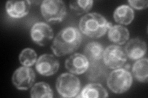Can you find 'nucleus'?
Instances as JSON below:
<instances>
[{"mask_svg":"<svg viewBox=\"0 0 148 98\" xmlns=\"http://www.w3.org/2000/svg\"><path fill=\"white\" fill-rule=\"evenodd\" d=\"M82 42V35L79 30L73 26H68L56 36L51 49L56 57H62L75 52Z\"/></svg>","mask_w":148,"mask_h":98,"instance_id":"f257e3e1","label":"nucleus"},{"mask_svg":"<svg viewBox=\"0 0 148 98\" xmlns=\"http://www.w3.org/2000/svg\"><path fill=\"white\" fill-rule=\"evenodd\" d=\"M112 26V23L97 12L87 14L82 17L79 23L80 31L92 38H99L104 36Z\"/></svg>","mask_w":148,"mask_h":98,"instance_id":"f03ea898","label":"nucleus"},{"mask_svg":"<svg viewBox=\"0 0 148 98\" xmlns=\"http://www.w3.org/2000/svg\"><path fill=\"white\" fill-rule=\"evenodd\" d=\"M133 77L128 70L116 69L111 72L107 78V85L116 94H122L128 91L132 85Z\"/></svg>","mask_w":148,"mask_h":98,"instance_id":"7ed1b4c3","label":"nucleus"},{"mask_svg":"<svg viewBox=\"0 0 148 98\" xmlns=\"http://www.w3.org/2000/svg\"><path fill=\"white\" fill-rule=\"evenodd\" d=\"M40 8L41 14L48 22H61L67 14L66 6L61 0H45Z\"/></svg>","mask_w":148,"mask_h":98,"instance_id":"20e7f679","label":"nucleus"},{"mask_svg":"<svg viewBox=\"0 0 148 98\" xmlns=\"http://www.w3.org/2000/svg\"><path fill=\"white\" fill-rule=\"evenodd\" d=\"M59 94L63 97H76L80 90L79 78L70 73L62 74L57 79L56 85Z\"/></svg>","mask_w":148,"mask_h":98,"instance_id":"39448f33","label":"nucleus"},{"mask_svg":"<svg viewBox=\"0 0 148 98\" xmlns=\"http://www.w3.org/2000/svg\"><path fill=\"white\" fill-rule=\"evenodd\" d=\"M127 56L124 49L115 45L106 47L103 53V62L108 68L112 69L121 68L127 61Z\"/></svg>","mask_w":148,"mask_h":98,"instance_id":"423d86ee","label":"nucleus"},{"mask_svg":"<svg viewBox=\"0 0 148 98\" xmlns=\"http://www.w3.org/2000/svg\"><path fill=\"white\" fill-rule=\"evenodd\" d=\"M35 77L34 70L24 66L17 68L14 72L12 82L17 90H27L33 86Z\"/></svg>","mask_w":148,"mask_h":98,"instance_id":"0eeeda50","label":"nucleus"},{"mask_svg":"<svg viewBox=\"0 0 148 98\" xmlns=\"http://www.w3.org/2000/svg\"><path fill=\"white\" fill-rule=\"evenodd\" d=\"M31 38L34 43L40 46H45L54 37L51 26L45 22H37L32 26L30 30Z\"/></svg>","mask_w":148,"mask_h":98,"instance_id":"6e6552de","label":"nucleus"},{"mask_svg":"<svg viewBox=\"0 0 148 98\" xmlns=\"http://www.w3.org/2000/svg\"><path fill=\"white\" fill-rule=\"evenodd\" d=\"M59 62L53 55L45 53L37 59L35 68L37 72L44 76H51L56 73L59 68Z\"/></svg>","mask_w":148,"mask_h":98,"instance_id":"1a4fd4ad","label":"nucleus"},{"mask_svg":"<svg viewBox=\"0 0 148 98\" xmlns=\"http://www.w3.org/2000/svg\"><path fill=\"white\" fill-rule=\"evenodd\" d=\"M65 66L70 72L80 75L88 69L90 62L85 55L75 53L66 59Z\"/></svg>","mask_w":148,"mask_h":98,"instance_id":"9d476101","label":"nucleus"},{"mask_svg":"<svg viewBox=\"0 0 148 98\" xmlns=\"http://www.w3.org/2000/svg\"><path fill=\"white\" fill-rule=\"evenodd\" d=\"M127 57L132 60H138L145 57L147 52V45L140 38L128 41L124 49Z\"/></svg>","mask_w":148,"mask_h":98,"instance_id":"9b49d317","label":"nucleus"},{"mask_svg":"<svg viewBox=\"0 0 148 98\" xmlns=\"http://www.w3.org/2000/svg\"><path fill=\"white\" fill-rule=\"evenodd\" d=\"M31 6V2L25 1H8L6 4V10L8 14L15 18H19L26 16L29 14Z\"/></svg>","mask_w":148,"mask_h":98,"instance_id":"f8f14e48","label":"nucleus"},{"mask_svg":"<svg viewBox=\"0 0 148 98\" xmlns=\"http://www.w3.org/2000/svg\"><path fill=\"white\" fill-rule=\"evenodd\" d=\"M109 96L108 91L100 83H92L86 85L83 88L77 97L83 98H105Z\"/></svg>","mask_w":148,"mask_h":98,"instance_id":"ddd939ff","label":"nucleus"},{"mask_svg":"<svg viewBox=\"0 0 148 98\" xmlns=\"http://www.w3.org/2000/svg\"><path fill=\"white\" fill-rule=\"evenodd\" d=\"M108 36L112 43L119 45L125 44L130 38V32L122 25H112L108 30Z\"/></svg>","mask_w":148,"mask_h":98,"instance_id":"4468645a","label":"nucleus"},{"mask_svg":"<svg viewBox=\"0 0 148 98\" xmlns=\"http://www.w3.org/2000/svg\"><path fill=\"white\" fill-rule=\"evenodd\" d=\"M135 18L133 9L126 4H123L116 8L114 12L115 21L119 24L128 25L132 22Z\"/></svg>","mask_w":148,"mask_h":98,"instance_id":"2eb2a0df","label":"nucleus"},{"mask_svg":"<svg viewBox=\"0 0 148 98\" xmlns=\"http://www.w3.org/2000/svg\"><path fill=\"white\" fill-rule=\"evenodd\" d=\"M103 45L98 42H90L84 49V55L88 59L90 63L98 62L103 58L104 53Z\"/></svg>","mask_w":148,"mask_h":98,"instance_id":"dca6fc26","label":"nucleus"},{"mask_svg":"<svg viewBox=\"0 0 148 98\" xmlns=\"http://www.w3.org/2000/svg\"><path fill=\"white\" fill-rule=\"evenodd\" d=\"M133 77L136 80L147 83L148 82V59L147 58H142L138 59L134 63L132 69Z\"/></svg>","mask_w":148,"mask_h":98,"instance_id":"f3484780","label":"nucleus"},{"mask_svg":"<svg viewBox=\"0 0 148 98\" xmlns=\"http://www.w3.org/2000/svg\"><path fill=\"white\" fill-rule=\"evenodd\" d=\"M30 97L32 98H52L53 92L47 83L44 82H38L32 87L30 90Z\"/></svg>","mask_w":148,"mask_h":98,"instance_id":"a211bd4d","label":"nucleus"},{"mask_svg":"<svg viewBox=\"0 0 148 98\" xmlns=\"http://www.w3.org/2000/svg\"><path fill=\"white\" fill-rule=\"evenodd\" d=\"M93 1L92 0H77L71 1L69 6L72 11L77 16H80L88 12L91 9Z\"/></svg>","mask_w":148,"mask_h":98,"instance_id":"6ab92c4d","label":"nucleus"},{"mask_svg":"<svg viewBox=\"0 0 148 98\" xmlns=\"http://www.w3.org/2000/svg\"><path fill=\"white\" fill-rule=\"evenodd\" d=\"M19 62L26 67L34 66L37 62V54L35 51L31 48L23 49L19 55Z\"/></svg>","mask_w":148,"mask_h":98,"instance_id":"aec40b11","label":"nucleus"},{"mask_svg":"<svg viewBox=\"0 0 148 98\" xmlns=\"http://www.w3.org/2000/svg\"><path fill=\"white\" fill-rule=\"evenodd\" d=\"M132 7L138 10H141V9H145L147 8L148 7V1H145V0H129L128 1Z\"/></svg>","mask_w":148,"mask_h":98,"instance_id":"412c9836","label":"nucleus"}]
</instances>
